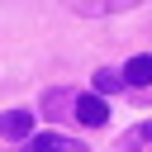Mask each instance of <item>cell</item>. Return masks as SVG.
Segmentation results:
<instances>
[{"label":"cell","mask_w":152,"mask_h":152,"mask_svg":"<svg viewBox=\"0 0 152 152\" xmlns=\"http://www.w3.org/2000/svg\"><path fill=\"white\" fill-rule=\"evenodd\" d=\"M76 119H81L86 128H104V124H109V104H104L100 95H81V100H76Z\"/></svg>","instance_id":"obj_1"},{"label":"cell","mask_w":152,"mask_h":152,"mask_svg":"<svg viewBox=\"0 0 152 152\" xmlns=\"http://www.w3.org/2000/svg\"><path fill=\"white\" fill-rule=\"evenodd\" d=\"M0 133L5 138H33V114L28 109H5L0 114Z\"/></svg>","instance_id":"obj_2"},{"label":"cell","mask_w":152,"mask_h":152,"mask_svg":"<svg viewBox=\"0 0 152 152\" xmlns=\"http://www.w3.org/2000/svg\"><path fill=\"white\" fill-rule=\"evenodd\" d=\"M124 86H152V57H147V52L124 66Z\"/></svg>","instance_id":"obj_3"},{"label":"cell","mask_w":152,"mask_h":152,"mask_svg":"<svg viewBox=\"0 0 152 152\" xmlns=\"http://www.w3.org/2000/svg\"><path fill=\"white\" fill-rule=\"evenodd\" d=\"M28 152H81V147L66 142V138H57V133H33L28 138Z\"/></svg>","instance_id":"obj_4"},{"label":"cell","mask_w":152,"mask_h":152,"mask_svg":"<svg viewBox=\"0 0 152 152\" xmlns=\"http://www.w3.org/2000/svg\"><path fill=\"white\" fill-rule=\"evenodd\" d=\"M71 10H81V14H114V10H128V5H138V0H66Z\"/></svg>","instance_id":"obj_5"},{"label":"cell","mask_w":152,"mask_h":152,"mask_svg":"<svg viewBox=\"0 0 152 152\" xmlns=\"http://www.w3.org/2000/svg\"><path fill=\"white\" fill-rule=\"evenodd\" d=\"M124 86V71H95V90L100 95H109V90H119Z\"/></svg>","instance_id":"obj_6"}]
</instances>
